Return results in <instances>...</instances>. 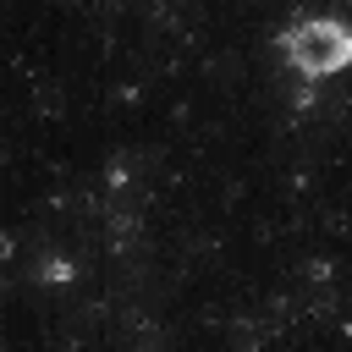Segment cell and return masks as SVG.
<instances>
[{
  "label": "cell",
  "mask_w": 352,
  "mask_h": 352,
  "mask_svg": "<svg viewBox=\"0 0 352 352\" xmlns=\"http://www.w3.org/2000/svg\"><path fill=\"white\" fill-rule=\"evenodd\" d=\"M280 50L302 77H324V72H341L352 60V28L341 16H308L280 38Z\"/></svg>",
  "instance_id": "cell-1"
}]
</instances>
